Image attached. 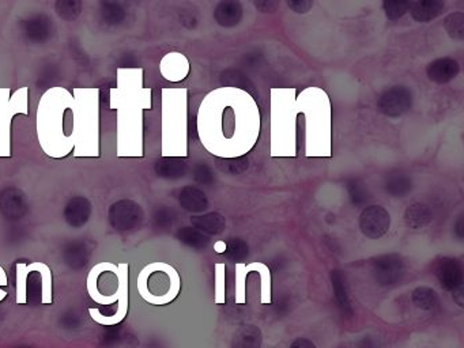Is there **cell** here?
Segmentation results:
<instances>
[{
	"mask_svg": "<svg viewBox=\"0 0 464 348\" xmlns=\"http://www.w3.org/2000/svg\"><path fill=\"white\" fill-rule=\"evenodd\" d=\"M444 7V1L440 0L411 1L410 12L416 22H430L443 14Z\"/></svg>",
	"mask_w": 464,
	"mask_h": 348,
	"instance_id": "cell-16",
	"label": "cell"
},
{
	"mask_svg": "<svg viewBox=\"0 0 464 348\" xmlns=\"http://www.w3.org/2000/svg\"><path fill=\"white\" fill-rule=\"evenodd\" d=\"M74 97L65 87H51L40 98L36 132L45 155L61 160L74 151V139L65 132V115L72 109Z\"/></svg>",
	"mask_w": 464,
	"mask_h": 348,
	"instance_id": "cell-3",
	"label": "cell"
},
{
	"mask_svg": "<svg viewBox=\"0 0 464 348\" xmlns=\"http://www.w3.org/2000/svg\"><path fill=\"white\" fill-rule=\"evenodd\" d=\"M455 232H456V235L459 238H463V219L462 218H459V221H458V224L455 226Z\"/></svg>",
	"mask_w": 464,
	"mask_h": 348,
	"instance_id": "cell-36",
	"label": "cell"
},
{
	"mask_svg": "<svg viewBox=\"0 0 464 348\" xmlns=\"http://www.w3.org/2000/svg\"><path fill=\"white\" fill-rule=\"evenodd\" d=\"M226 165H220L221 171L224 172H228V173L233 174H241L244 173L248 166H249V161L246 157H238V158H232V160H226Z\"/></svg>",
	"mask_w": 464,
	"mask_h": 348,
	"instance_id": "cell-29",
	"label": "cell"
},
{
	"mask_svg": "<svg viewBox=\"0 0 464 348\" xmlns=\"http://www.w3.org/2000/svg\"><path fill=\"white\" fill-rule=\"evenodd\" d=\"M260 128L259 107L242 89H215L199 107L198 135L203 147L214 157H245L256 144Z\"/></svg>",
	"mask_w": 464,
	"mask_h": 348,
	"instance_id": "cell-1",
	"label": "cell"
},
{
	"mask_svg": "<svg viewBox=\"0 0 464 348\" xmlns=\"http://www.w3.org/2000/svg\"><path fill=\"white\" fill-rule=\"evenodd\" d=\"M180 238L185 243H188L189 246L196 248V249H204L210 243V238L207 235H204L203 232H200L196 229H189V228H184L181 230Z\"/></svg>",
	"mask_w": 464,
	"mask_h": 348,
	"instance_id": "cell-28",
	"label": "cell"
},
{
	"mask_svg": "<svg viewBox=\"0 0 464 348\" xmlns=\"http://www.w3.org/2000/svg\"><path fill=\"white\" fill-rule=\"evenodd\" d=\"M74 105L71 109L75 158L100 157V89L74 87Z\"/></svg>",
	"mask_w": 464,
	"mask_h": 348,
	"instance_id": "cell-4",
	"label": "cell"
},
{
	"mask_svg": "<svg viewBox=\"0 0 464 348\" xmlns=\"http://www.w3.org/2000/svg\"><path fill=\"white\" fill-rule=\"evenodd\" d=\"M433 219L430 208L422 203H414L407 207L405 213V222L410 229H422L428 226Z\"/></svg>",
	"mask_w": 464,
	"mask_h": 348,
	"instance_id": "cell-18",
	"label": "cell"
},
{
	"mask_svg": "<svg viewBox=\"0 0 464 348\" xmlns=\"http://www.w3.org/2000/svg\"><path fill=\"white\" fill-rule=\"evenodd\" d=\"M262 332L255 325H246L238 329L233 338L232 348H260Z\"/></svg>",
	"mask_w": 464,
	"mask_h": 348,
	"instance_id": "cell-20",
	"label": "cell"
},
{
	"mask_svg": "<svg viewBox=\"0 0 464 348\" xmlns=\"http://www.w3.org/2000/svg\"><path fill=\"white\" fill-rule=\"evenodd\" d=\"M444 28L450 37L454 40H463L464 39V14L458 11L450 14L444 19Z\"/></svg>",
	"mask_w": 464,
	"mask_h": 348,
	"instance_id": "cell-24",
	"label": "cell"
},
{
	"mask_svg": "<svg viewBox=\"0 0 464 348\" xmlns=\"http://www.w3.org/2000/svg\"><path fill=\"white\" fill-rule=\"evenodd\" d=\"M288 6L297 14H305L312 8L313 1H310V0H293V1H288Z\"/></svg>",
	"mask_w": 464,
	"mask_h": 348,
	"instance_id": "cell-30",
	"label": "cell"
},
{
	"mask_svg": "<svg viewBox=\"0 0 464 348\" xmlns=\"http://www.w3.org/2000/svg\"><path fill=\"white\" fill-rule=\"evenodd\" d=\"M8 283H7V274L6 271L3 270V267L0 265V289L1 287H6Z\"/></svg>",
	"mask_w": 464,
	"mask_h": 348,
	"instance_id": "cell-35",
	"label": "cell"
},
{
	"mask_svg": "<svg viewBox=\"0 0 464 348\" xmlns=\"http://www.w3.org/2000/svg\"><path fill=\"white\" fill-rule=\"evenodd\" d=\"M348 192L350 200L355 206H363L369 199V192L365 184L358 178H351L348 182Z\"/></svg>",
	"mask_w": 464,
	"mask_h": 348,
	"instance_id": "cell-26",
	"label": "cell"
},
{
	"mask_svg": "<svg viewBox=\"0 0 464 348\" xmlns=\"http://www.w3.org/2000/svg\"><path fill=\"white\" fill-rule=\"evenodd\" d=\"M214 18L222 28H234L242 19V6L240 1H220L214 10Z\"/></svg>",
	"mask_w": 464,
	"mask_h": 348,
	"instance_id": "cell-15",
	"label": "cell"
},
{
	"mask_svg": "<svg viewBox=\"0 0 464 348\" xmlns=\"http://www.w3.org/2000/svg\"><path fill=\"white\" fill-rule=\"evenodd\" d=\"M180 202L185 210L192 213H202L209 207V200L206 195L200 189L192 186H187L182 191Z\"/></svg>",
	"mask_w": 464,
	"mask_h": 348,
	"instance_id": "cell-21",
	"label": "cell"
},
{
	"mask_svg": "<svg viewBox=\"0 0 464 348\" xmlns=\"http://www.w3.org/2000/svg\"><path fill=\"white\" fill-rule=\"evenodd\" d=\"M248 253H249V248L246 242L240 238H233L225 245V256L233 263L244 261Z\"/></svg>",
	"mask_w": 464,
	"mask_h": 348,
	"instance_id": "cell-25",
	"label": "cell"
},
{
	"mask_svg": "<svg viewBox=\"0 0 464 348\" xmlns=\"http://www.w3.org/2000/svg\"><path fill=\"white\" fill-rule=\"evenodd\" d=\"M331 281H333V287L337 296V301L339 303V307L345 314H351V305L348 299V290H346V281L345 276L341 271H333L331 272Z\"/></svg>",
	"mask_w": 464,
	"mask_h": 348,
	"instance_id": "cell-22",
	"label": "cell"
},
{
	"mask_svg": "<svg viewBox=\"0 0 464 348\" xmlns=\"http://www.w3.org/2000/svg\"><path fill=\"white\" fill-rule=\"evenodd\" d=\"M192 224L196 230L200 232H207L210 235H218L224 232L226 228L225 218L218 213H209L202 217L192 218Z\"/></svg>",
	"mask_w": 464,
	"mask_h": 348,
	"instance_id": "cell-19",
	"label": "cell"
},
{
	"mask_svg": "<svg viewBox=\"0 0 464 348\" xmlns=\"http://www.w3.org/2000/svg\"><path fill=\"white\" fill-rule=\"evenodd\" d=\"M461 71L459 63L452 58H436L428 65V76L432 82L444 85L454 80Z\"/></svg>",
	"mask_w": 464,
	"mask_h": 348,
	"instance_id": "cell-14",
	"label": "cell"
},
{
	"mask_svg": "<svg viewBox=\"0 0 464 348\" xmlns=\"http://www.w3.org/2000/svg\"><path fill=\"white\" fill-rule=\"evenodd\" d=\"M196 180L199 182H203V184H211L214 181V175H213V172L210 171V168H207L206 165H200L196 171V174H195Z\"/></svg>",
	"mask_w": 464,
	"mask_h": 348,
	"instance_id": "cell-31",
	"label": "cell"
},
{
	"mask_svg": "<svg viewBox=\"0 0 464 348\" xmlns=\"http://www.w3.org/2000/svg\"><path fill=\"white\" fill-rule=\"evenodd\" d=\"M291 348H316V346L308 339H298L291 345Z\"/></svg>",
	"mask_w": 464,
	"mask_h": 348,
	"instance_id": "cell-33",
	"label": "cell"
},
{
	"mask_svg": "<svg viewBox=\"0 0 464 348\" xmlns=\"http://www.w3.org/2000/svg\"><path fill=\"white\" fill-rule=\"evenodd\" d=\"M128 263H120L117 265L118 270V299H117V310L112 316H104L98 309L90 307V317L100 325L112 327L120 324L127 313H128Z\"/></svg>",
	"mask_w": 464,
	"mask_h": 348,
	"instance_id": "cell-8",
	"label": "cell"
},
{
	"mask_svg": "<svg viewBox=\"0 0 464 348\" xmlns=\"http://www.w3.org/2000/svg\"><path fill=\"white\" fill-rule=\"evenodd\" d=\"M412 302L418 309L434 310L439 306V296L429 287H418L412 291Z\"/></svg>",
	"mask_w": 464,
	"mask_h": 348,
	"instance_id": "cell-23",
	"label": "cell"
},
{
	"mask_svg": "<svg viewBox=\"0 0 464 348\" xmlns=\"http://www.w3.org/2000/svg\"><path fill=\"white\" fill-rule=\"evenodd\" d=\"M160 71L167 80L181 82L189 74V61L178 52H171L161 60Z\"/></svg>",
	"mask_w": 464,
	"mask_h": 348,
	"instance_id": "cell-13",
	"label": "cell"
},
{
	"mask_svg": "<svg viewBox=\"0 0 464 348\" xmlns=\"http://www.w3.org/2000/svg\"><path fill=\"white\" fill-rule=\"evenodd\" d=\"M138 291L151 305H168L178 295L180 276L172 265L154 261L139 272Z\"/></svg>",
	"mask_w": 464,
	"mask_h": 348,
	"instance_id": "cell-5",
	"label": "cell"
},
{
	"mask_svg": "<svg viewBox=\"0 0 464 348\" xmlns=\"http://www.w3.org/2000/svg\"><path fill=\"white\" fill-rule=\"evenodd\" d=\"M373 275L380 286H394L405 275V261L399 254H384L373 260Z\"/></svg>",
	"mask_w": 464,
	"mask_h": 348,
	"instance_id": "cell-11",
	"label": "cell"
},
{
	"mask_svg": "<svg viewBox=\"0 0 464 348\" xmlns=\"http://www.w3.org/2000/svg\"><path fill=\"white\" fill-rule=\"evenodd\" d=\"M255 7L259 8L260 11L263 12H271L275 10L277 7V3L275 1H271V0H263V1H255Z\"/></svg>",
	"mask_w": 464,
	"mask_h": 348,
	"instance_id": "cell-32",
	"label": "cell"
},
{
	"mask_svg": "<svg viewBox=\"0 0 464 348\" xmlns=\"http://www.w3.org/2000/svg\"><path fill=\"white\" fill-rule=\"evenodd\" d=\"M384 189L392 197H405L412 189V181L406 173L394 171L386 175Z\"/></svg>",
	"mask_w": 464,
	"mask_h": 348,
	"instance_id": "cell-17",
	"label": "cell"
},
{
	"mask_svg": "<svg viewBox=\"0 0 464 348\" xmlns=\"http://www.w3.org/2000/svg\"><path fill=\"white\" fill-rule=\"evenodd\" d=\"M377 107L384 116H403L412 107V93L405 86H394L380 96Z\"/></svg>",
	"mask_w": 464,
	"mask_h": 348,
	"instance_id": "cell-10",
	"label": "cell"
},
{
	"mask_svg": "<svg viewBox=\"0 0 464 348\" xmlns=\"http://www.w3.org/2000/svg\"><path fill=\"white\" fill-rule=\"evenodd\" d=\"M89 296L98 305L109 306L118 299V270L111 261L96 264L86 279Z\"/></svg>",
	"mask_w": 464,
	"mask_h": 348,
	"instance_id": "cell-7",
	"label": "cell"
},
{
	"mask_svg": "<svg viewBox=\"0 0 464 348\" xmlns=\"http://www.w3.org/2000/svg\"><path fill=\"white\" fill-rule=\"evenodd\" d=\"M391 226L390 213L381 206H368L359 215V229L370 239H379L386 235Z\"/></svg>",
	"mask_w": 464,
	"mask_h": 348,
	"instance_id": "cell-9",
	"label": "cell"
},
{
	"mask_svg": "<svg viewBox=\"0 0 464 348\" xmlns=\"http://www.w3.org/2000/svg\"><path fill=\"white\" fill-rule=\"evenodd\" d=\"M358 348H379V345L376 340H373L372 338H363L359 345H358Z\"/></svg>",
	"mask_w": 464,
	"mask_h": 348,
	"instance_id": "cell-34",
	"label": "cell"
},
{
	"mask_svg": "<svg viewBox=\"0 0 464 348\" xmlns=\"http://www.w3.org/2000/svg\"><path fill=\"white\" fill-rule=\"evenodd\" d=\"M17 115L29 116V87L11 93L0 87V158L11 157V122Z\"/></svg>",
	"mask_w": 464,
	"mask_h": 348,
	"instance_id": "cell-6",
	"label": "cell"
},
{
	"mask_svg": "<svg viewBox=\"0 0 464 348\" xmlns=\"http://www.w3.org/2000/svg\"><path fill=\"white\" fill-rule=\"evenodd\" d=\"M410 7H411V1H407V0H386L383 3L386 17L390 21L401 19L407 11H410Z\"/></svg>",
	"mask_w": 464,
	"mask_h": 348,
	"instance_id": "cell-27",
	"label": "cell"
},
{
	"mask_svg": "<svg viewBox=\"0 0 464 348\" xmlns=\"http://www.w3.org/2000/svg\"><path fill=\"white\" fill-rule=\"evenodd\" d=\"M109 109L116 111L117 157H143V112L151 109V89L143 87V68H117L116 87L109 90Z\"/></svg>",
	"mask_w": 464,
	"mask_h": 348,
	"instance_id": "cell-2",
	"label": "cell"
},
{
	"mask_svg": "<svg viewBox=\"0 0 464 348\" xmlns=\"http://www.w3.org/2000/svg\"><path fill=\"white\" fill-rule=\"evenodd\" d=\"M434 274L445 290L455 291L463 285V268L456 259H439L434 267Z\"/></svg>",
	"mask_w": 464,
	"mask_h": 348,
	"instance_id": "cell-12",
	"label": "cell"
}]
</instances>
